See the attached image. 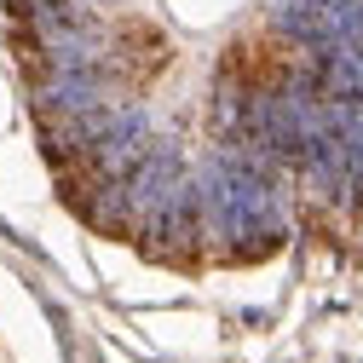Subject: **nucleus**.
<instances>
[{"instance_id":"obj_1","label":"nucleus","mask_w":363,"mask_h":363,"mask_svg":"<svg viewBox=\"0 0 363 363\" xmlns=\"http://www.w3.org/2000/svg\"><path fill=\"white\" fill-rule=\"evenodd\" d=\"M104 86H110V69L99 58H86V64H58L35 81V110L40 116H81V110H93L104 104Z\"/></svg>"}]
</instances>
